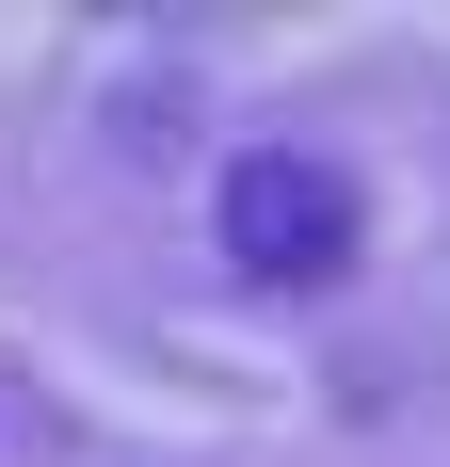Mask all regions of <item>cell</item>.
<instances>
[{"label":"cell","mask_w":450,"mask_h":467,"mask_svg":"<svg viewBox=\"0 0 450 467\" xmlns=\"http://www.w3.org/2000/svg\"><path fill=\"white\" fill-rule=\"evenodd\" d=\"M210 242H225V275H258V290H322L354 258V178L306 161V145H241L225 193H210Z\"/></svg>","instance_id":"6da1fadb"}]
</instances>
